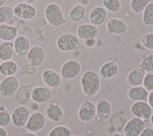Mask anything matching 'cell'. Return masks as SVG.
Listing matches in <instances>:
<instances>
[{
  "mask_svg": "<svg viewBox=\"0 0 153 136\" xmlns=\"http://www.w3.org/2000/svg\"><path fill=\"white\" fill-rule=\"evenodd\" d=\"M80 84L84 96L91 98L97 95L100 91V76L94 70H87L82 75Z\"/></svg>",
  "mask_w": 153,
  "mask_h": 136,
  "instance_id": "6da1fadb",
  "label": "cell"
},
{
  "mask_svg": "<svg viewBox=\"0 0 153 136\" xmlns=\"http://www.w3.org/2000/svg\"><path fill=\"white\" fill-rule=\"evenodd\" d=\"M45 17L51 26L60 27L67 23L61 6L55 2H51L45 9Z\"/></svg>",
  "mask_w": 153,
  "mask_h": 136,
  "instance_id": "7a4b0ae2",
  "label": "cell"
},
{
  "mask_svg": "<svg viewBox=\"0 0 153 136\" xmlns=\"http://www.w3.org/2000/svg\"><path fill=\"white\" fill-rule=\"evenodd\" d=\"M57 48L63 53H70L76 50L80 46V41L73 33H63L57 37L56 41Z\"/></svg>",
  "mask_w": 153,
  "mask_h": 136,
  "instance_id": "3957f363",
  "label": "cell"
},
{
  "mask_svg": "<svg viewBox=\"0 0 153 136\" xmlns=\"http://www.w3.org/2000/svg\"><path fill=\"white\" fill-rule=\"evenodd\" d=\"M81 65L75 59L65 62L61 68V75L65 80H72L78 77L81 72Z\"/></svg>",
  "mask_w": 153,
  "mask_h": 136,
  "instance_id": "277c9868",
  "label": "cell"
},
{
  "mask_svg": "<svg viewBox=\"0 0 153 136\" xmlns=\"http://www.w3.org/2000/svg\"><path fill=\"white\" fill-rule=\"evenodd\" d=\"M19 89V80L15 75L5 77L0 82V95L9 98L14 95Z\"/></svg>",
  "mask_w": 153,
  "mask_h": 136,
  "instance_id": "5b68a950",
  "label": "cell"
},
{
  "mask_svg": "<svg viewBox=\"0 0 153 136\" xmlns=\"http://www.w3.org/2000/svg\"><path fill=\"white\" fill-rule=\"evenodd\" d=\"M30 110L24 105L16 107L12 115V123L17 128H22L26 125L30 117Z\"/></svg>",
  "mask_w": 153,
  "mask_h": 136,
  "instance_id": "8992f818",
  "label": "cell"
},
{
  "mask_svg": "<svg viewBox=\"0 0 153 136\" xmlns=\"http://www.w3.org/2000/svg\"><path fill=\"white\" fill-rule=\"evenodd\" d=\"M14 15L22 20H31L36 16L37 9L32 4L26 2H19L15 5Z\"/></svg>",
  "mask_w": 153,
  "mask_h": 136,
  "instance_id": "52a82bcc",
  "label": "cell"
},
{
  "mask_svg": "<svg viewBox=\"0 0 153 136\" xmlns=\"http://www.w3.org/2000/svg\"><path fill=\"white\" fill-rule=\"evenodd\" d=\"M96 105L91 100H86L82 103L77 112V117L82 122H90L96 116Z\"/></svg>",
  "mask_w": 153,
  "mask_h": 136,
  "instance_id": "ba28073f",
  "label": "cell"
},
{
  "mask_svg": "<svg viewBox=\"0 0 153 136\" xmlns=\"http://www.w3.org/2000/svg\"><path fill=\"white\" fill-rule=\"evenodd\" d=\"M46 125V116L42 112H35L30 115L26 124V128L31 132L42 131Z\"/></svg>",
  "mask_w": 153,
  "mask_h": 136,
  "instance_id": "9c48e42d",
  "label": "cell"
},
{
  "mask_svg": "<svg viewBox=\"0 0 153 136\" xmlns=\"http://www.w3.org/2000/svg\"><path fill=\"white\" fill-rule=\"evenodd\" d=\"M45 59V51L40 45H34L27 54V62L34 67L39 66Z\"/></svg>",
  "mask_w": 153,
  "mask_h": 136,
  "instance_id": "30bf717a",
  "label": "cell"
},
{
  "mask_svg": "<svg viewBox=\"0 0 153 136\" xmlns=\"http://www.w3.org/2000/svg\"><path fill=\"white\" fill-rule=\"evenodd\" d=\"M130 112L135 117L144 120L151 117L152 114V108L146 101H139L132 104L130 108Z\"/></svg>",
  "mask_w": 153,
  "mask_h": 136,
  "instance_id": "8fae6325",
  "label": "cell"
},
{
  "mask_svg": "<svg viewBox=\"0 0 153 136\" xmlns=\"http://www.w3.org/2000/svg\"><path fill=\"white\" fill-rule=\"evenodd\" d=\"M76 35L84 41L94 40L99 35V29L94 25L84 23L77 27Z\"/></svg>",
  "mask_w": 153,
  "mask_h": 136,
  "instance_id": "7c38bea8",
  "label": "cell"
},
{
  "mask_svg": "<svg viewBox=\"0 0 153 136\" xmlns=\"http://www.w3.org/2000/svg\"><path fill=\"white\" fill-rule=\"evenodd\" d=\"M145 122L139 118H132L127 122L123 131L126 136H139L145 128Z\"/></svg>",
  "mask_w": 153,
  "mask_h": 136,
  "instance_id": "4fadbf2b",
  "label": "cell"
},
{
  "mask_svg": "<svg viewBox=\"0 0 153 136\" xmlns=\"http://www.w3.org/2000/svg\"><path fill=\"white\" fill-rule=\"evenodd\" d=\"M106 29L113 35H122L126 33L127 24L124 20L119 18H111L106 23Z\"/></svg>",
  "mask_w": 153,
  "mask_h": 136,
  "instance_id": "5bb4252c",
  "label": "cell"
},
{
  "mask_svg": "<svg viewBox=\"0 0 153 136\" xmlns=\"http://www.w3.org/2000/svg\"><path fill=\"white\" fill-rule=\"evenodd\" d=\"M45 112L48 119L55 123L61 122L65 117L62 108L57 103H49L45 108Z\"/></svg>",
  "mask_w": 153,
  "mask_h": 136,
  "instance_id": "9a60e30c",
  "label": "cell"
},
{
  "mask_svg": "<svg viewBox=\"0 0 153 136\" xmlns=\"http://www.w3.org/2000/svg\"><path fill=\"white\" fill-rule=\"evenodd\" d=\"M107 16V10L103 6L97 5L91 9L89 15V21L91 24L98 26L106 22Z\"/></svg>",
  "mask_w": 153,
  "mask_h": 136,
  "instance_id": "2e32d148",
  "label": "cell"
},
{
  "mask_svg": "<svg viewBox=\"0 0 153 136\" xmlns=\"http://www.w3.org/2000/svg\"><path fill=\"white\" fill-rule=\"evenodd\" d=\"M51 91L50 88L47 86H37L34 88L31 92V98L32 101L39 104L47 102L51 98Z\"/></svg>",
  "mask_w": 153,
  "mask_h": 136,
  "instance_id": "e0dca14e",
  "label": "cell"
},
{
  "mask_svg": "<svg viewBox=\"0 0 153 136\" xmlns=\"http://www.w3.org/2000/svg\"><path fill=\"white\" fill-rule=\"evenodd\" d=\"M112 105L106 98H100L96 104V115L101 121L107 120L112 114Z\"/></svg>",
  "mask_w": 153,
  "mask_h": 136,
  "instance_id": "ac0fdd59",
  "label": "cell"
},
{
  "mask_svg": "<svg viewBox=\"0 0 153 136\" xmlns=\"http://www.w3.org/2000/svg\"><path fill=\"white\" fill-rule=\"evenodd\" d=\"M120 71L119 65L116 62L108 61L103 63L100 68V76L104 79H110L117 76Z\"/></svg>",
  "mask_w": 153,
  "mask_h": 136,
  "instance_id": "d6986e66",
  "label": "cell"
},
{
  "mask_svg": "<svg viewBox=\"0 0 153 136\" xmlns=\"http://www.w3.org/2000/svg\"><path fill=\"white\" fill-rule=\"evenodd\" d=\"M42 80L46 86L50 89H57L61 84V78L56 71L47 69L42 74Z\"/></svg>",
  "mask_w": 153,
  "mask_h": 136,
  "instance_id": "ffe728a7",
  "label": "cell"
},
{
  "mask_svg": "<svg viewBox=\"0 0 153 136\" xmlns=\"http://www.w3.org/2000/svg\"><path fill=\"white\" fill-rule=\"evenodd\" d=\"M13 44H14L15 53L20 57L28 54V51L31 49L29 39L24 35H19L16 37Z\"/></svg>",
  "mask_w": 153,
  "mask_h": 136,
  "instance_id": "44dd1931",
  "label": "cell"
},
{
  "mask_svg": "<svg viewBox=\"0 0 153 136\" xmlns=\"http://www.w3.org/2000/svg\"><path fill=\"white\" fill-rule=\"evenodd\" d=\"M18 29L9 24H0V40L2 42H12L18 35Z\"/></svg>",
  "mask_w": 153,
  "mask_h": 136,
  "instance_id": "7402d4cb",
  "label": "cell"
},
{
  "mask_svg": "<svg viewBox=\"0 0 153 136\" xmlns=\"http://www.w3.org/2000/svg\"><path fill=\"white\" fill-rule=\"evenodd\" d=\"M149 92L143 86H133L128 91L127 96L131 101L136 102L139 101H145L148 98Z\"/></svg>",
  "mask_w": 153,
  "mask_h": 136,
  "instance_id": "603a6c76",
  "label": "cell"
},
{
  "mask_svg": "<svg viewBox=\"0 0 153 136\" xmlns=\"http://www.w3.org/2000/svg\"><path fill=\"white\" fill-rule=\"evenodd\" d=\"M86 8L81 4L75 5L68 12V18L73 23H78L84 19L86 16Z\"/></svg>",
  "mask_w": 153,
  "mask_h": 136,
  "instance_id": "cb8c5ba5",
  "label": "cell"
},
{
  "mask_svg": "<svg viewBox=\"0 0 153 136\" xmlns=\"http://www.w3.org/2000/svg\"><path fill=\"white\" fill-rule=\"evenodd\" d=\"M15 50L12 42H2L0 43V60L2 62L9 61L13 57Z\"/></svg>",
  "mask_w": 153,
  "mask_h": 136,
  "instance_id": "d4e9b609",
  "label": "cell"
},
{
  "mask_svg": "<svg viewBox=\"0 0 153 136\" xmlns=\"http://www.w3.org/2000/svg\"><path fill=\"white\" fill-rule=\"evenodd\" d=\"M19 70L18 63L12 60L2 62L0 64V74L3 76H12L17 73Z\"/></svg>",
  "mask_w": 153,
  "mask_h": 136,
  "instance_id": "484cf974",
  "label": "cell"
},
{
  "mask_svg": "<svg viewBox=\"0 0 153 136\" xmlns=\"http://www.w3.org/2000/svg\"><path fill=\"white\" fill-rule=\"evenodd\" d=\"M144 76L145 72L143 70H141L140 68H136L129 72L127 76V81L132 87L139 86L143 84Z\"/></svg>",
  "mask_w": 153,
  "mask_h": 136,
  "instance_id": "4316f807",
  "label": "cell"
},
{
  "mask_svg": "<svg viewBox=\"0 0 153 136\" xmlns=\"http://www.w3.org/2000/svg\"><path fill=\"white\" fill-rule=\"evenodd\" d=\"M143 23L146 26H153V2H149L143 10Z\"/></svg>",
  "mask_w": 153,
  "mask_h": 136,
  "instance_id": "83f0119b",
  "label": "cell"
},
{
  "mask_svg": "<svg viewBox=\"0 0 153 136\" xmlns=\"http://www.w3.org/2000/svg\"><path fill=\"white\" fill-rule=\"evenodd\" d=\"M103 7L112 13H117L121 9L122 3L120 0H101Z\"/></svg>",
  "mask_w": 153,
  "mask_h": 136,
  "instance_id": "f1b7e54d",
  "label": "cell"
},
{
  "mask_svg": "<svg viewBox=\"0 0 153 136\" xmlns=\"http://www.w3.org/2000/svg\"><path fill=\"white\" fill-rule=\"evenodd\" d=\"M13 9L9 5H2L0 7V24H4L14 17Z\"/></svg>",
  "mask_w": 153,
  "mask_h": 136,
  "instance_id": "f546056e",
  "label": "cell"
},
{
  "mask_svg": "<svg viewBox=\"0 0 153 136\" xmlns=\"http://www.w3.org/2000/svg\"><path fill=\"white\" fill-rule=\"evenodd\" d=\"M71 130L65 125H57L49 131L48 136H71Z\"/></svg>",
  "mask_w": 153,
  "mask_h": 136,
  "instance_id": "4dcf8cb0",
  "label": "cell"
},
{
  "mask_svg": "<svg viewBox=\"0 0 153 136\" xmlns=\"http://www.w3.org/2000/svg\"><path fill=\"white\" fill-rule=\"evenodd\" d=\"M12 122V116L9 110L4 105L0 106V126L8 127Z\"/></svg>",
  "mask_w": 153,
  "mask_h": 136,
  "instance_id": "1f68e13d",
  "label": "cell"
},
{
  "mask_svg": "<svg viewBox=\"0 0 153 136\" xmlns=\"http://www.w3.org/2000/svg\"><path fill=\"white\" fill-rule=\"evenodd\" d=\"M149 2L150 0H131L130 8L135 13H140Z\"/></svg>",
  "mask_w": 153,
  "mask_h": 136,
  "instance_id": "d6a6232c",
  "label": "cell"
},
{
  "mask_svg": "<svg viewBox=\"0 0 153 136\" xmlns=\"http://www.w3.org/2000/svg\"><path fill=\"white\" fill-rule=\"evenodd\" d=\"M139 68L144 72H153V54H149L144 58L139 65Z\"/></svg>",
  "mask_w": 153,
  "mask_h": 136,
  "instance_id": "836d02e7",
  "label": "cell"
},
{
  "mask_svg": "<svg viewBox=\"0 0 153 136\" xmlns=\"http://www.w3.org/2000/svg\"><path fill=\"white\" fill-rule=\"evenodd\" d=\"M143 85V87L148 92L153 91V72H148L146 75H145Z\"/></svg>",
  "mask_w": 153,
  "mask_h": 136,
  "instance_id": "e575fe53",
  "label": "cell"
},
{
  "mask_svg": "<svg viewBox=\"0 0 153 136\" xmlns=\"http://www.w3.org/2000/svg\"><path fill=\"white\" fill-rule=\"evenodd\" d=\"M143 46L149 50H153V33H147L142 38Z\"/></svg>",
  "mask_w": 153,
  "mask_h": 136,
  "instance_id": "d590c367",
  "label": "cell"
},
{
  "mask_svg": "<svg viewBox=\"0 0 153 136\" xmlns=\"http://www.w3.org/2000/svg\"><path fill=\"white\" fill-rule=\"evenodd\" d=\"M139 136H153V128H144Z\"/></svg>",
  "mask_w": 153,
  "mask_h": 136,
  "instance_id": "8d00e7d4",
  "label": "cell"
},
{
  "mask_svg": "<svg viewBox=\"0 0 153 136\" xmlns=\"http://www.w3.org/2000/svg\"><path fill=\"white\" fill-rule=\"evenodd\" d=\"M148 101L149 104V105L151 106V108H153V91H152L151 92L149 93Z\"/></svg>",
  "mask_w": 153,
  "mask_h": 136,
  "instance_id": "74e56055",
  "label": "cell"
},
{
  "mask_svg": "<svg viewBox=\"0 0 153 136\" xmlns=\"http://www.w3.org/2000/svg\"><path fill=\"white\" fill-rule=\"evenodd\" d=\"M0 136H8L7 130L1 126H0Z\"/></svg>",
  "mask_w": 153,
  "mask_h": 136,
  "instance_id": "f35d334b",
  "label": "cell"
},
{
  "mask_svg": "<svg viewBox=\"0 0 153 136\" xmlns=\"http://www.w3.org/2000/svg\"><path fill=\"white\" fill-rule=\"evenodd\" d=\"M19 136H38L34 132H26V133H23V134H19Z\"/></svg>",
  "mask_w": 153,
  "mask_h": 136,
  "instance_id": "ab89813d",
  "label": "cell"
},
{
  "mask_svg": "<svg viewBox=\"0 0 153 136\" xmlns=\"http://www.w3.org/2000/svg\"><path fill=\"white\" fill-rule=\"evenodd\" d=\"M24 2H26V3L28 4H32V3H35V2H37L38 0H23Z\"/></svg>",
  "mask_w": 153,
  "mask_h": 136,
  "instance_id": "60d3db41",
  "label": "cell"
},
{
  "mask_svg": "<svg viewBox=\"0 0 153 136\" xmlns=\"http://www.w3.org/2000/svg\"><path fill=\"white\" fill-rule=\"evenodd\" d=\"M5 0H0V7L5 5Z\"/></svg>",
  "mask_w": 153,
  "mask_h": 136,
  "instance_id": "b9f144b4",
  "label": "cell"
},
{
  "mask_svg": "<svg viewBox=\"0 0 153 136\" xmlns=\"http://www.w3.org/2000/svg\"><path fill=\"white\" fill-rule=\"evenodd\" d=\"M151 122H152V127H153V113L152 114V115H151Z\"/></svg>",
  "mask_w": 153,
  "mask_h": 136,
  "instance_id": "7bdbcfd3",
  "label": "cell"
},
{
  "mask_svg": "<svg viewBox=\"0 0 153 136\" xmlns=\"http://www.w3.org/2000/svg\"><path fill=\"white\" fill-rule=\"evenodd\" d=\"M113 136H126L125 134H115Z\"/></svg>",
  "mask_w": 153,
  "mask_h": 136,
  "instance_id": "ee69618b",
  "label": "cell"
},
{
  "mask_svg": "<svg viewBox=\"0 0 153 136\" xmlns=\"http://www.w3.org/2000/svg\"><path fill=\"white\" fill-rule=\"evenodd\" d=\"M8 1H9V2H16L17 0H8Z\"/></svg>",
  "mask_w": 153,
  "mask_h": 136,
  "instance_id": "f6af8a7d",
  "label": "cell"
},
{
  "mask_svg": "<svg viewBox=\"0 0 153 136\" xmlns=\"http://www.w3.org/2000/svg\"><path fill=\"white\" fill-rule=\"evenodd\" d=\"M74 136H84V135H74Z\"/></svg>",
  "mask_w": 153,
  "mask_h": 136,
  "instance_id": "bcb514c9",
  "label": "cell"
}]
</instances>
